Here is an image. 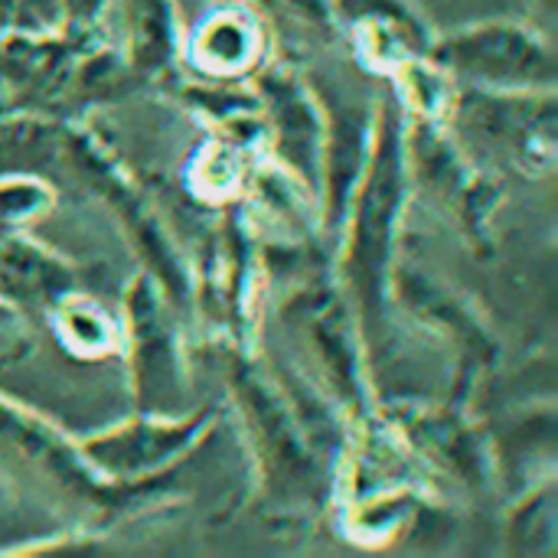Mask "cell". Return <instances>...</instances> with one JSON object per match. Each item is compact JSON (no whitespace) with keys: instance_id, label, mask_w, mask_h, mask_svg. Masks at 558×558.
<instances>
[{"instance_id":"cell-1","label":"cell","mask_w":558,"mask_h":558,"mask_svg":"<svg viewBox=\"0 0 558 558\" xmlns=\"http://www.w3.org/2000/svg\"><path fill=\"white\" fill-rule=\"evenodd\" d=\"M454 49V59L474 69H494V72H513L526 62H536V46H530L520 33L513 29H490V33H477L461 39Z\"/></svg>"},{"instance_id":"cell-2","label":"cell","mask_w":558,"mask_h":558,"mask_svg":"<svg viewBox=\"0 0 558 558\" xmlns=\"http://www.w3.org/2000/svg\"><path fill=\"white\" fill-rule=\"evenodd\" d=\"M98 0H72V7H78V10H85V7H95Z\"/></svg>"}]
</instances>
